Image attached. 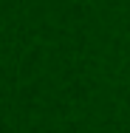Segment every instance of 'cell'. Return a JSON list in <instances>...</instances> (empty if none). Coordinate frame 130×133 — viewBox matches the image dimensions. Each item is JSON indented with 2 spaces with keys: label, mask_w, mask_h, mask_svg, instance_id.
I'll return each instance as SVG.
<instances>
[]
</instances>
